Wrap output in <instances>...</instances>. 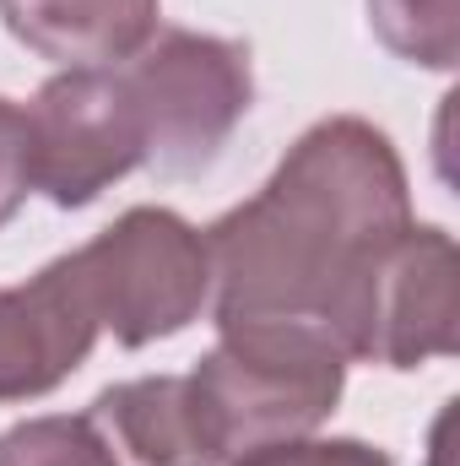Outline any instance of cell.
I'll use <instances>...</instances> for the list:
<instances>
[{"mask_svg":"<svg viewBox=\"0 0 460 466\" xmlns=\"http://www.w3.org/2000/svg\"><path fill=\"white\" fill-rule=\"evenodd\" d=\"M406 223L412 190L390 136L357 115L309 125L276 174L206 228L217 326H320L352 266Z\"/></svg>","mask_w":460,"mask_h":466,"instance_id":"obj_1","label":"cell"},{"mask_svg":"<svg viewBox=\"0 0 460 466\" xmlns=\"http://www.w3.org/2000/svg\"><path fill=\"white\" fill-rule=\"evenodd\" d=\"M346 385L342 348L304 320L217 326V348L190 374L201 418L223 451V466L244 451L320 434Z\"/></svg>","mask_w":460,"mask_h":466,"instance_id":"obj_2","label":"cell"},{"mask_svg":"<svg viewBox=\"0 0 460 466\" xmlns=\"http://www.w3.org/2000/svg\"><path fill=\"white\" fill-rule=\"evenodd\" d=\"M460 320V255L434 223H406L379 238L336 288L325 309V337L346 363L417 369L455 352Z\"/></svg>","mask_w":460,"mask_h":466,"instance_id":"obj_3","label":"cell"},{"mask_svg":"<svg viewBox=\"0 0 460 466\" xmlns=\"http://www.w3.org/2000/svg\"><path fill=\"white\" fill-rule=\"evenodd\" d=\"M119 82L141 125V168L163 179L206 174L255 104L249 49L190 27L152 33V44L119 66Z\"/></svg>","mask_w":460,"mask_h":466,"instance_id":"obj_4","label":"cell"},{"mask_svg":"<svg viewBox=\"0 0 460 466\" xmlns=\"http://www.w3.org/2000/svg\"><path fill=\"white\" fill-rule=\"evenodd\" d=\"M98 326L119 348L179 337L212 304L206 233L168 207H130L93 244L65 255Z\"/></svg>","mask_w":460,"mask_h":466,"instance_id":"obj_5","label":"cell"},{"mask_svg":"<svg viewBox=\"0 0 460 466\" xmlns=\"http://www.w3.org/2000/svg\"><path fill=\"white\" fill-rule=\"evenodd\" d=\"M27 152L33 190H44L60 212L98 201L115 179L141 168V125L119 66L49 76L27 104Z\"/></svg>","mask_w":460,"mask_h":466,"instance_id":"obj_6","label":"cell"},{"mask_svg":"<svg viewBox=\"0 0 460 466\" xmlns=\"http://www.w3.org/2000/svg\"><path fill=\"white\" fill-rule=\"evenodd\" d=\"M104 337L71 260H49L22 288H0V407L65 385Z\"/></svg>","mask_w":460,"mask_h":466,"instance_id":"obj_7","label":"cell"},{"mask_svg":"<svg viewBox=\"0 0 460 466\" xmlns=\"http://www.w3.org/2000/svg\"><path fill=\"white\" fill-rule=\"evenodd\" d=\"M87 418L115 466H223L190 374H141L109 385Z\"/></svg>","mask_w":460,"mask_h":466,"instance_id":"obj_8","label":"cell"},{"mask_svg":"<svg viewBox=\"0 0 460 466\" xmlns=\"http://www.w3.org/2000/svg\"><path fill=\"white\" fill-rule=\"evenodd\" d=\"M163 0H0L5 33L60 71L125 66L152 44Z\"/></svg>","mask_w":460,"mask_h":466,"instance_id":"obj_9","label":"cell"},{"mask_svg":"<svg viewBox=\"0 0 460 466\" xmlns=\"http://www.w3.org/2000/svg\"><path fill=\"white\" fill-rule=\"evenodd\" d=\"M368 27L390 55L428 71H450L460 55L455 0H368Z\"/></svg>","mask_w":460,"mask_h":466,"instance_id":"obj_10","label":"cell"},{"mask_svg":"<svg viewBox=\"0 0 460 466\" xmlns=\"http://www.w3.org/2000/svg\"><path fill=\"white\" fill-rule=\"evenodd\" d=\"M0 466H115L93 418L71 412H44L27 423H11L0 434Z\"/></svg>","mask_w":460,"mask_h":466,"instance_id":"obj_11","label":"cell"},{"mask_svg":"<svg viewBox=\"0 0 460 466\" xmlns=\"http://www.w3.org/2000/svg\"><path fill=\"white\" fill-rule=\"evenodd\" d=\"M228 466H390V456L379 445H368V440H320V434H304V440L244 451Z\"/></svg>","mask_w":460,"mask_h":466,"instance_id":"obj_12","label":"cell"},{"mask_svg":"<svg viewBox=\"0 0 460 466\" xmlns=\"http://www.w3.org/2000/svg\"><path fill=\"white\" fill-rule=\"evenodd\" d=\"M33 196V152H27V109L0 98V228Z\"/></svg>","mask_w":460,"mask_h":466,"instance_id":"obj_13","label":"cell"}]
</instances>
